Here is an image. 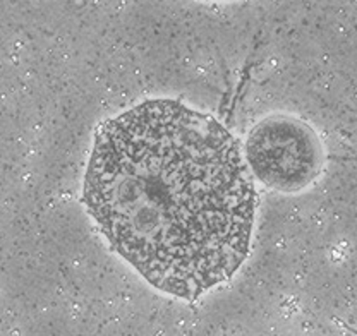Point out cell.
I'll return each mask as SVG.
<instances>
[{
	"instance_id": "cell-1",
	"label": "cell",
	"mask_w": 357,
	"mask_h": 336,
	"mask_svg": "<svg viewBox=\"0 0 357 336\" xmlns=\"http://www.w3.org/2000/svg\"><path fill=\"white\" fill-rule=\"evenodd\" d=\"M84 206L160 292L196 300L249 252L256 189L236 137L176 100H146L96 132Z\"/></svg>"
},
{
	"instance_id": "cell-2",
	"label": "cell",
	"mask_w": 357,
	"mask_h": 336,
	"mask_svg": "<svg viewBox=\"0 0 357 336\" xmlns=\"http://www.w3.org/2000/svg\"><path fill=\"white\" fill-rule=\"evenodd\" d=\"M244 158L252 177L284 194L306 189L323 165L318 134L289 115H271L256 124L245 141Z\"/></svg>"
}]
</instances>
